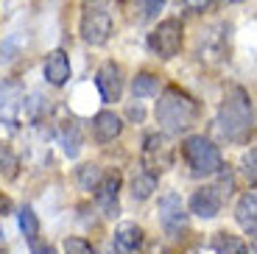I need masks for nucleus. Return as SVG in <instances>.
Instances as JSON below:
<instances>
[{
  "mask_svg": "<svg viewBox=\"0 0 257 254\" xmlns=\"http://www.w3.org/2000/svg\"><path fill=\"white\" fill-rule=\"evenodd\" d=\"M218 129L232 143H246L254 134V109H251V98L243 87L226 89L224 103L218 109Z\"/></svg>",
  "mask_w": 257,
  "mask_h": 254,
  "instance_id": "f257e3e1",
  "label": "nucleus"
},
{
  "mask_svg": "<svg viewBox=\"0 0 257 254\" xmlns=\"http://www.w3.org/2000/svg\"><path fill=\"white\" fill-rule=\"evenodd\" d=\"M199 120V103L179 87H165L157 101V123L168 134H182Z\"/></svg>",
  "mask_w": 257,
  "mask_h": 254,
  "instance_id": "f03ea898",
  "label": "nucleus"
},
{
  "mask_svg": "<svg viewBox=\"0 0 257 254\" xmlns=\"http://www.w3.org/2000/svg\"><path fill=\"white\" fill-rule=\"evenodd\" d=\"M182 157L193 176H215L224 168V157H221L218 146L207 140L204 134H190L182 143Z\"/></svg>",
  "mask_w": 257,
  "mask_h": 254,
  "instance_id": "7ed1b4c3",
  "label": "nucleus"
},
{
  "mask_svg": "<svg viewBox=\"0 0 257 254\" xmlns=\"http://www.w3.org/2000/svg\"><path fill=\"white\" fill-rule=\"evenodd\" d=\"M182 42H185V28L176 17L162 20L160 26L148 34V45L160 59H174L182 51Z\"/></svg>",
  "mask_w": 257,
  "mask_h": 254,
  "instance_id": "20e7f679",
  "label": "nucleus"
},
{
  "mask_svg": "<svg viewBox=\"0 0 257 254\" xmlns=\"http://www.w3.org/2000/svg\"><path fill=\"white\" fill-rule=\"evenodd\" d=\"M174 165V146L165 134H148L143 140V168H148V173H162Z\"/></svg>",
  "mask_w": 257,
  "mask_h": 254,
  "instance_id": "39448f33",
  "label": "nucleus"
},
{
  "mask_svg": "<svg viewBox=\"0 0 257 254\" xmlns=\"http://www.w3.org/2000/svg\"><path fill=\"white\" fill-rule=\"evenodd\" d=\"M81 37L90 45H106L112 37V17L101 6H87L81 14Z\"/></svg>",
  "mask_w": 257,
  "mask_h": 254,
  "instance_id": "423d86ee",
  "label": "nucleus"
},
{
  "mask_svg": "<svg viewBox=\"0 0 257 254\" xmlns=\"http://www.w3.org/2000/svg\"><path fill=\"white\" fill-rule=\"evenodd\" d=\"M157 212H160L162 229H165L171 237H179L187 229V212H185V204H182L179 196H162Z\"/></svg>",
  "mask_w": 257,
  "mask_h": 254,
  "instance_id": "0eeeda50",
  "label": "nucleus"
},
{
  "mask_svg": "<svg viewBox=\"0 0 257 254\" xmlns=\"http://www.w3.org/2000/svg\"><path fill=\"white\" fill-rule=\"evenodd\" d=\"M23 101L26 92L17 81H6L0 84V123L9 129H14L20 123V112H23Z\"/></svg>",
  "mask_w": 257,
  "mask_h": 254,
  "instance_id": "6e6552de",
  "label": "nucleus"
},
{
  "mask_svg": "<svg viewBox=\"0 0 257 254\" xmlns=\"http://www.w3.org/2000/svg\"><path fill=\"white\" fill-rule=\"evenodd\" d=\"M95 84H98V92H101V98L106 103L120 101V95H123V67L115 62H103L101 67H98Z\"/></svg>",
  "mask_w": 257,
  "mask_h": 254,
  "instance_id": "1a4fd4ad",
  "label": "nucleus"
},
{
  "mask_svg": "<svg viewBox=\"0 0 257 254\" xmlns=\"http://www.w3.org/2000/svg\"><path fill=\"white\" fill-rule=\"evenodd\" d=\"M120 184H123V179H120V173H106V176L98 182V187H95V201L101 204V210H103V215L106 218H115L117 215V193H120Z\"/></svg>",
  "mask_w": 257,
  "mask_h": 254,
  "instance_id": "9d476101",
  "label": "nucleus"
},
{
  "mask_svg": "<svg viewBox=\"0 0 257 254\" xmlns=\"http://www.w3.org/2000/svg\"><path fill=\"white\" fill-rule=\"evenodd\" d=\"M221 193L215 190V184L212 187H201L190 196V204H187V210L193 212L196 218H215L221 212Z\"/></svg>",
  "mask_w": 257,
  "mask_h": 254,
  "instance_id": "9b49d317",
  "label": "nucleus"
},
{
  "mask_svg": "<svg viewBox=\"0 0 257 254\" xmlns=\"http://www.w3.org/2000/svg\"><path fill=\"white\" fill-rule=\"evenodd\" d=\"M45 78H48V84H53V87H64V84L70 81V59H67V53H64L62 48H56V51L48 53Z\"/></svg>",
  "mask_w": 257,
  "mask_h": 254,
  "instance_id": "f8f14e48",
  "label": "nucleus"
},
{
  "mask_svg": "<svg viewBox=\"0 0 257 254\" xmlns=\"http://www.w3.org/2000/svg\"><path fill=\"white\" fill-rule=\"evenodd\" d=\"M123 132V120L120 114L115 112H98L95 117H92V137H95L98 143H112L117 140Z\"/></svg>",
  "mask_w": 257,
  "mask_h": 254,
  "instance_id": "ddd939ff",
  "label": "nucleus"
},
{
  "mask_svg": "<svg viewBox=\"0 0 257 254\" xmlns=\"http://www.w3.org/2000/svg\"><path fill=\"white\" fill-rule=\"evenodd\" d=\"M235 221L240 223V229H243L249 237L257 235V196H254V190L243 193V196L238 198V207H235Z\"/></svg>",
  "mask_w": 257,
  "mask_h": 254,
  "instance_id": "4468645a",
  "label": "nucleus"
},
{
  "mask_svg": "<svg viewBox=\"0 0 257 254\" xmlns=\"http://www.w3.org/2000/svg\"><path fill=\"white\" fill-rule=\"evenodd\" d=\"M115 246L120 248V251H126V254L140 251V246H143V229L137 226V223H120L117 232H115Z\"/></svg>",
  "mask_w": 257,
  "mask_h": 254,
  "instance_id": "2eb2a0df",
  "label": "nucleus"
},
{
  "mask_svg": "<svg viewBox=\"0 0 257 254\" xmlns=\"http://www.w3.org/2000/svg\"><path fill=\"white\" fill-rule=\"evenodd\" d=\"M212 251L215 254H251L246 240H240L238 235H229V232H218L212 237Z\"/></svg>",
  "mask_w": 257,
  "mask_h": 254,
  "instance_id": "dca6fc26",
  "label": "nucleus"
},
{
  "mask_svg": "<svg viewBox=\"0 0 257 254\" xmlns=\"http://www.w3.org/2000/svg\"><path fill=\"white\" fill-rule=\"evenodd\" d=\"M160 92V78L154 73H137L132 81V95L135 98H154Z\"/></svg>",
  "mask_w": 257,
  "mask_h": 254,
  "instance_id": "f3484780",
  "label": "nucleus"
},
{
  "mask_svg": "<svg viewBox=\"0 0 257 254\" xmlns=\"http://www.w3.org/2000/svg\"><path fill=\"white\" fill-rule=\"evenodd\" d=\"M157 190V176L154 173H137L135 179H132V198L135 201H146V198H151V193Z\"/></svg>",
  "mask_w": 257,
  "mask_h": 254,
  "instance_id": "a211bd4d",
  "label": "nucleus"
},
{
  "mask_svg": "<svg viewBox=\"0 0 257 254\" xmlns=\"http://www.w3.org/2000/svg\"><path fill=\"white\" fill-rule=\"evenodd\" d=\"M17 171H20V159H17V154H14V148L0 140V173L6 179H14Z\"/></svg>",
  "mask_w": 257,
  "mask_h": 254,
  "instance_id": "6ab92c4d",
  "label": "nucleus"
},
{
  "mask_svg": "<svg viewBox=\"0 0 257 254\" xmlns=\"http://www.w3.org/2000/svg\"><path fill=\"white\" fill-rule=\"evenodd\" d=\"M17 221H20V232L26 235V240H37V235H39V218H37V212H34L31 207H23L20 215H17Z\"/></svg>",
  "mask_w": 257,
  "mask_h": 254,
  "instance_id": "aec40b11",
  "label": "nucleus"
},
{
  "mask_svg": "<svg viewBox=\"0 0 257 254\" xmlns=\"http://www.w3.org/2000/svg\"><path fill=\"white\" fill-rule=\"evenodd\" d=\"M103 179V171L98 165H84V168H78V184H81V190H87V193H92L98 187V182Z\"/></svg>",
  "mask_w": 257,
  "mask_h": 254,
  "instance_id": "412c9836",
  "label": "nucleus"
},
{
  "mask_svg": "<svg viewBox=\"0 0 257 254\" xmlns=\"http://www.w3.org/2000/svg\"><path fill=\"white\" fill-rule=\"evenodd\" d=\"M64 254H95V251L84 237H67L64 240Z\"/></svg>",
  "mask_w": 257,
  "mask_h": 254,
  "instance_id": "4be33fe9",
  "label": "nucleus"
},
{
  "mask_svg": "<svg viewBox=\"0 0 257 254\" xmlns=\"http://www.w3.org/2000/svg\"><path fill=\"white\" fill-rule=\"evenodd\" d=\"M168 0H140V17L143 20H151L160 14V9L165 6Z\"/></svg>",
  "mask_w": 257,
  "mask_h": 254,
  "instance_id": "5701e85b",
  "label": "nucleus"
},
{
  "mask_svg": "<svg viewBox=\"0 0 257 254\" xmlns=\"http://www.w3.org/2000/svg\"><path fill=\"white\" fill-rule=\"evenodd\" d=\"M254 162H257V154H254V148L249 151V157L243 159V173L249 176V184L254 187Z\"/></svg>",
  "mask_w": 257,
  "mask_h": 254,
  "instance_id": "b1692460",
  "label": "nucleus"
},
{
  "mask_svg": "<svg viewBox=\"0 0 257 254\" xmlns=\"http://www.w3.org/2000/svg\"><path fill=\"white\" fill-rule=\"evenodd\" d=\"M210 3H212V0H185V6L190 9V12H204Z\"/></svg>",
  "mask_w": 257,
  "mask_h": 254,
  "instance_id": "393cba45",
  "label": "nucleus"
},
{
  "mask_svg": "<svg viewBox=\"0 0 257 254\" xmlns=\"http://www.w3.org/2000/svg\"><path fill=\"white\" fill-rule=\"evenodd\" d=\"M6 215H12V198L0 193V218H6Z\"/></svg>",
  "mask_w": 257,
  "mask_h": 254,
  "instance_id": "a878e982",
  "label": "nucleus"
},
{
  "mask_svg": "<svg viewBox=\"0 0 257 254\" xmlns=\"http://www.w3.org/2000/svg\"><path fill=\"white\" fill-rule=\"evenodd\" d=\"M31 254H59L53 246H48V243H37V246L31 248Z\"/></svg>",
  "mask_w": 257,
  "mask_h": 254,
  "instance_id": "bb28decb",
  "label": "nucleus"
},
{
  "mask_svg": "<svg viewBox=\"0 0 257 254\" xmlns=\"http://www.w3.org/2000/svg\"><path fill=\"white\" fill-rule=\"evenodd\" d=\"M128 114H132V117H137V120H143V109L140 106H132V109H128Z\"/></svg>",
  "mask_w": 257,
  "mask_h": 254,
  "instance_id": "cd10ccee",
  "label": "nucleus"
},
{
  "mask_svg": "<svg viewBox=\"0 0 257 254\" xmlns=\"http://www.w3.org/2000/svg\"><path fill=\"white\" fill-rule=\"evenodd\" d=\"M221 3H240V0H221Z\"/></svg>",
  "mask_w": 257,
  "mask_h": 254,
  "instance_id": "c85d7f7f",
  "label": "nucleus"
},
{
  "mask_svg": "<svg viewBox=\"0 0 257 254\" xmlns=\"http://www.w3.org/2000/svg\"><path fill=\"white\" fill-rule=\"evenodd\" d=\"M0 254H6V251H3V248H0Z\"/></svg>",
  "mask_w": 257,
  "mask_h": 254,
  "instance_id": "c756f323",
  "label": "nucleus"
}]
</instances>
